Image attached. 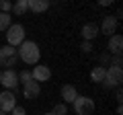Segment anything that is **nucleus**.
<instances>
[{"instance_id":"nucleus-1","label":"nucleus","mask_w":123,"mask_h":115,"mask_svg":"<svg viewBox=\"0 0 123 115\" xmlns=\"http://www.w3.org/2000/svg\"><path fill=\"white\" fill-rule=\"evenodd\" d=\"M17 56L21 58L25 64L33 66V64H39V58H41V51H39V45L35 41H23L21 45L17 47Z\"/></svg>"},{"instance_id":"nucleus-2","label":"nucleus","mask_w":123,"mask_h":115,"mask_svg":"<svg viewBox=\"0 0 123 115\" xmlns=\"http://www.w3.org/2000/svg\"><path fill=\"white\" fill-rule=\"evenodd\" d=\"M25 41V27L18 25V23H12V25L6 29V45L17 49L18 45Z\"/></svg>"},{"instance_id":"nucleus-3","label":"nucleus","mask_w":123,"mask_h":115,"mask_svg":"<svg viewBox=\"0 0 123 115\" xmlns=\"http://www.w3.org/2000/svg\"><path fill=\"white\" fill-rule=\"evenodd\" d=\"M74 111L78 115H92L94 113V101H92L90 97H84V95H78V97L74 99Z\"/></svg>"},{"instance_id":"nucleus-4","label":"nucleus","mask_w":123,"mask_h":115,"mask_svg":"<svg viewBox=\"0 0 123 115\" xmlns=\"http://www.w3.org/2000/svg\"><path fill=\"white\" fill-rule=\"evenodd\" d=\"M17 60H18V56H17L14 47H10V45H2L0 47V66H4V70H12Z\"/></svg>"},{"instance_id":"nucleus-5","label":"nucleus","mask_w":123,"mask_h":115,"mask_svg":"<svg viewBox=\"0 0 123 115\" xmlns=\"http://www.w3.org/2000/svg\"><path fill=\"white\" fill-rule=\"evenodd\" d=\"M123 82V68H113L109 66L105 72V80H103V84H105L107 89H111V86H121Z\"/></svg>"},{"instance_id":"nucleus-6","label":"nucleus","mask_w":123,"mask_h":115,"mask_svg":"<svg viewBox=\"0 0 123 115\" xmlns=\"http://www.w3.org/2000/svg\"><path fill=\"white\" fill-rule=\"evenodd\" d=\"M0 84L4 86L6 90H17L18 86V72L14 70H4V72H0Z\"/></svg>"},{"instance_id":"nucleus-7","label":"nucleus","mask_w":123,"mask_h":115,"mask_svg":"<svg viewBox=\"0 0 123 115\" xmlns=\"http://www.w3.org/2000/svg\"><path fill=\"white\" fill-rule=\"evenodd\" d=\"M17 107V97L12 90H2L0 93V111L2 113H10Z\"/></svg>"},{"instance_id":"nucleus-8","label":"nucleus","mask_w":123,"mask_h":115,"mask_svg":"<svg viewBox=\"0 0 123 115\" xmlns=\"http://www.w3.org/2000/svg\"><path fill=\"white\" fill-rule=\"evenodd\" d=\"M117 25H119L117 19H115L113 14H107V17H103V23H101V27H98V33L111 37V35H115V31H117Z\"/></svg>"},{"instance_id":"nucleus-9","label":"nucleus","mask_w":123,"mask_h":115,"mask_svg":"<svg viewBox=\"0 0 123 115\" xmlns=\"http://www.w3.org/2000/svg\"><path fill=\"white\" fill-rule=\"evenodd\" d=\"M31 74H33V80L35 82H47L51 78V70L45 64H35V68L31 70Z\"/></svg>"},{"instance_id":"nucleus-10","label":"nucleus","mask_w":123,"mask_h":115,"mask_svg":"<svg viewBox=\"0 0 123 115\" xmlns=\"http://www.w3.org/2000/svg\"><path fill=\"white\" fill-rule=\"evenodd\" d=\"M107 51L109 53H113V56H121V51H123V37L121 35H111L109 37V43H107Z\"/></svg>"},{"instance_id":"nucleus-11","label":"nucleus","mask_w":123,"mask_h":115,"mask_svg":"<svg viewBox=\"0 0 123 115\" xmlns=\"http://www.w3.org/2000/svg\"><path fill=\"white\" fill-rule=\"evenodd\" d=\"M80 35H82L84 41H90L92 43V39L98 35V25L97 23H84L82 29H80Z\"/></svg>"},{"instance_id":"nucleus-12","label":"nucleus","mask_w":123,"mask_h":115,"mask_svg":"<svg viewBox=\"0 0 123 115\" xmlns=\"http://www.w3.org/2000/svg\"><path fill=\"white\" fill-rule=\"evenodd\" d=\"M39 95H41V84H39V82H35V80L23 86V97L29 99V101H31V99H37Z\"/></svg>"},{"instance_id":"nucleus-13","label":"nucleus","mask_w":123,"mask_h":115,"mask_svg":"<svg viewBox=\"0 0 123 115\" xmlns=\"http://www.w3.org/2000/svg\"><path fill=\"white\" fill-rule=\"evenodd\" d=\"M60 95H62V101L64 103H74V99L78 97V90H76L72 84H64L62 90H60Z\"/></svg>"},{"instance_id":"nucleus-14","label":"nucleus","mask_w":123,"mask_h":115,"mask_svg":"<svg viewBox=\"0 0 123 115\" xmlns=\"http://www.w3.org/2000/svg\"><path fill=\"white\" fill-rule=\"evenodd\" d=\"M27 4H29V10H33V13H45L49 8L47 0H27Z\"/></svg>"},{"instance_id":"nucleus-15","label":"nucleus","mask_w":123,"mask_h":115,"mask_svg":"<svg viewBox=\"0 0 123 115\" xmlns=\"http://www.w3.org/2000/svg\"><path fill=\"white\" fill-rule=\"evenodd\" d=\"M105 72H107L105 66H94L92 72H90V80L92 82H103L105 80Z\"/></svg>"},{"instance_id":"nucleus-16","label":"nucleus","mask_w":123,"mask_h":115,"mask_svg":"<svg viewBox=\"0 0 123 115\" xmlns=\"http://www.w3.org/2000/svg\"><path fill=\"white\" fill-rule=\"evenodd\" d=\"M27 10H29V4H27V0H18V2H14V4H12V13L17 14V17H23Z\"/></svg>"},{"instance_id":"nucleus-17","label":"nucleus","mask_w":123,"mask_h":115,"mask_svg":"<svg viewBox=\"0 0 123 115\" xmlns=\"http://www.w3.org/2000/svg\"><path fill=\"white\" fill-rule=\"evenodd\" d=\"M12 25V14L10 13H0V31H6Z\"/></svg>"},{"instance_id":"nucleus-18","label":"nucleus","mask_w":123,"mask_h":115,"mask_svg":"<svg viewBox=\"0 0 123 115\" xmlns=\"http://www.w3.org/2000/svg\"><path fill=\"white\" fill-rule=\"evenodd\" d=\"M23 82V86L25 84H29V82H33V74H31V70H23V72H18V84Z\"/></svg>"},{"instance_id":"nucleus-19","label":"nucleus","mask_w":123,"mask_h":115,"mask_svg":"<svg viewBox=\"0 0 123 115\" xmlns=\"http://www.w3.org/2000/svg\"><path fill=\"white\" fill-rule=\"evenodd\" d=\"M51 113L53 115H68V105H66V103H57V105L53 107Z\"/></svg>"},{"instance_id":"nucleus-20","label":"nucleus","mask_w":123,"mask_h":115,"mask_svg":"<svg viewBox=\"0 0 123 115\" xmlns=\"http://www.w3.org/2000/svg\"><path fill=\"white\" fill-rule=\"evenodd\" d=\"M12 10V2L8 0H0V13H10Z\"/></svg>"},{"instance_id":"nucleus-21","label":"nucleus","mask_w":123,"mask_h":115,"mask_svg":"<svg viewBox=\"0 0 123 115\" xmlns=\"http://www.w3.org/2000/svg\"><path fill=\"white\" fill-rule=\"evenodd\" d=\"M121 64H123L121 56H113V58H111V66H113V68H121Z\"/></svg>"},{"instance_id":"nucleus-22","label":"nucleus","mask_w":123,"mask_h":115,"mask_svg":"<svg viewBox=\"0 0 123 115\" xmlns=\"http://www.w3.org/2000/svg\"><path fill=\"white\" fill-rule=\"evenodd\" d=\"M80 49H82L84 53H90V51H92V43H90V41H82V45H80Z\"/></svg>"},{"instance_id":"nucleus-23","label":"nucleus","mask_w":123,"mask_h":115,"mask_svg":"<svg viewBox=\"0 0 123 115\" xmlns=\"http://www.w3.org/2000/svg\"><path fill=\"white\" fill-rule=\"evenodd\" d=\"M10 113H12V115H27V111L23 109V107H18V105H17L12 111H10Z\"/></svg>"},{"instance_id":"nucleus-24","label":"nucleus","mask_w":123,"mask_h":115,"mask_svg":"<svg viewBox=\"0 0 123 115\" xmlns=\"http://www.w3.org/2000/svg\"><path fill=\"white\" fill-rule=\"evenodd\" d=\"M101 62H103V64L109 62V53H103V56H101Z\"/></svg>"},{"instance_id":"nucleus-25","label":"nucleus","mask_w":123,"mask_h":115,"mask_svg":"<svg viewBox=\"0 0 123 115\" xmlns=\"http://www.w3.org/2000/svg\"><path fill=\"white\" fill-rule=\"evenodd\" d=\"M111 4H113L111 0H103V2H101V6H111Z\"/></svg>"},{"instance_id":"nucleus-26","label":"nucleus","mask_w":123,"mask_h":115,"mask_svg":"<svg viewBox=\"0 0 123 115\" xmlns=\"http://www.w3.org/2000/svg\"><path fill=\"white\" fill-rule=\"evenodd\" d=\"M45 115H53V113H51V111H49V113H45Z\"/></svg>"},{"instance_id":"nucleus-27","label":"nucleus","mask_w":123,"mask_h":115,"mask_svg":"<svg viewBox=\"0 0 123 115\" xmlns=\"http://www.w3.org/2000/svg\"><path fill=\"white\" fill-rule=\"evenodd\" d=\"M0 115H6V113H2V111H0Z\"/></svg>"}]
</instances>
